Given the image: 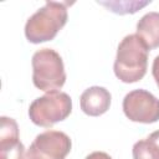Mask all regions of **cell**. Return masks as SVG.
Returning a JSON list of instances; mask_svg holds the SVG:
<instances>
[{
	"mask_svg": "<svg viewBox=\"0 0 159 159\" xmlns=\"http://www.w3.org/2000/svg\"><path fill=\"white\" fill-rule=\"evenodd\" d=\"M148 53V46L137 34L124 36L118 45L113 65L116 77L124 83L140 81L147 73Z\"/></svg>",
	"mask_w": 159,
	"mask_h": 159,
	"instance_id": "6da1fadb",
	"label": "cell"
},
{
	"mask_svg": "<svg viewBox=\"0 0 159 159\" xmlns=\"http://www.w3.org/2000/svg\"><path fill=\"white\" fill-rule=\"evenodd\" d=\"M67 2L46 1L25 24V36L31 43L51 41L67 22Z\"/></svg>",
	"mask_w": 159,
	"mask_h": 159,
	"instance_id": "7a4b0ae2",
	"label": "cell"
},
{
	"mask_svg": "<svg viewBox=\"0 0 159 159\" xmlns=\"http://www.w3.org/2000/svg\"><path fill=\"white\" fill-rule=\"evenodd\" d=\"M32 82L43 92L60 89L66 82V72L62 57L52 48L37 50L31 60Z\"/></svg>",
	"mask_w": 159,
	"mask_h": 159,
	"instance_id": "3957f363",
	"label": "cell"
},
{
	"mask_svg": "<svg viewBox=\"0 0 159 159\" xmlns=\"http://www.w3.org/2000/svg\"><path fill=\"white\" fill-rule=\"evenodd\" d=\"M72 112V99L66 92L52 91L34 99L29 107L31 122L39 127L50 128L65 120Z\"/></svg>",
	"mask_w": 159,
	"mask_h": 159,
	"instance_id": "277c9868",
	"label": "cell"
},
{
	"mask_svg": "<svg viewBox=\"0 0 159 159\" xmlns=\"http://www.w3.org/2000/svg\"><path fill=\"white\" fill-rule=\"evenodd\" d=\"M71 147V138L65 132L47 129L35 137L26 154L27 159H65Z\"/></svg>",
	"mask_w": 159,
	"mask_h": 159,
	"instance_id": "5b68a950",
	"label": "cell"
},
{
	"mask_svg": "<svg viewBox=\"0 0 159 159\" xmlns=\"http://www.w3.org/2000/svg\"><path fill=\"white\" fill-rule=\"evenodd\" d=\"M125 117L137 123H155L159 120V99L150 92L138 88L128 92L123 98Z\"/></svg>",
	"mask_w": 159,
	"mask_h": 159,
	"instance_id": "8992f818",
	"label": "cell"
},
{
	"mask_svg": "<svg viewBox=\"0 0 159 159\" xmlns=\"http://www.w3.org/2000/svg\"><path fill=\"white\" fill-rule=\"evenodd\" d=\"M0 159H27L25 147L19 139V127L14 118H0Z\"/></svg>",
	"mask_w": 159,
	"mask_h": 159,
	"instance_id": "52a82bcc",
	"label": "cell"
},
{
	"mask_svg": "<svg viewBox=\"0 0 159 159\" xmlns=\"http://www.w3.org/2000/svg\"><path fill=\"white\" fill-rule=\"evenodd\" d=\"M111 93L101 86H92L83 91L80 97V104L83 113L91 117L104 114L111 106Z\"/></svg>",
	"mask_w": 159,
	"mask_h": 159,
	"instance_id": "ba28073f",
	"label": "cell"
},
{
	"mask_svg": "<svg viewBox=\"0 0 159 159\" xmlns=\"http://www.w3.org/2000/svg\"><path fill=\"white\" fill-rule=\"evenodd\" d=\"M137 35L149 50L159 47V12L149 11L137 22Z\"/></svg>",
	"mask_w": 159,
	"mask_h": 159,
	"instance_id": "9c48e42d",
	"label": "cell"
},
{
	"mask_svg": "<svg viewBox=\"0 0 159 159\" xmlns=\"http://www.w3.org/2000/svg\"><path fill=\"white\" fill-rule=\"evenodd\" d=\"M133 159H159V148L149 138L140 139L132 148Z\"/></svg>",
	"mask_w": 159,
	"mask_h": 159,
	"instance_id": "30bf717a",
	"label": "cell"
},
{
	"mask_svg": "<svg viewBox=\"0 0 159 159\" xmlns=\"http://www.w3.org/2000/svg\"><path fill=\"white\" fill-rule=\"evenodd\" d=\"M99 5L106 6L114 14L125 15V14H134L145 5L150 4V1H98Z\"/></svg>",
	"mask_w": 159,
	"mask_h": 159,
	"instance_id": "8fae6325",
	"label": "cell"
},
{
	"mask_svg": "<svg viewBox=\"0 0 159 159\" xmlns=\"http://www.w3.org/2000/svg\"><path fill=\"white\" fill-rule=\"evenodd\" d=\"M152 73H153V77H154V80H155L157 86L159 87V55H158V56L154 58V61H153Z\"/></svg>",
	"mask_w": 159,
	"mask_h": 159,
	"instance_id": "7c38bea8",
	"label": "cell"
},
{
	"mask_svg": "<svg viewBox=\"0 0 159 159\" xmlns=\"http://www.w3.org/2000/svg\"><path fill=\"white\" fill-rule=\"evenodd\" d=\"M84 159H112V157L104 152H92Z\"/></svg>",
	"mask_w": 159,
	"mask_h": 159,
	"instance_id": "4fadbf2b",
	"label": "cell"
},
{
	"mask_svg": "<svg viewBox=\"0 0 159 159\" xmlns=\"http://www.w3.org/2000/svg\"><path fill=\"white\" fill-rule=\"evenodd\" d=\"M149 138L157 144V147L159 148V129L158 130H155V132H153L150 135H149Z\"/></svg>",
	"mask_w": 159,
	"mask_h": 159,
	"instance_id": "5bb4252c",
	"label": "cell"
}]
</instances>
